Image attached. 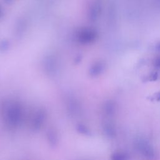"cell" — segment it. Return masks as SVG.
<instances>
[{
	"label": "cell",
	"instance_id": "cell-1",
	"mask_svg": "<svg viewBox=\"0 0 160 160\" xmlns=\"http://www.w3.org/2000/svg\"><path fill=\"white\" fill-rule=\"evenodd\" d=\"M137 148L144 156L151 158L154 156V151L150 144L144 140H139L137 142Z\"/></svg>",
	"mask_w": 160,
	"mask_h": 160
},
{
	"label": "cell",
	"instance_id": "cell-2",
	"mask_svg": "<svg viewBox=\"0 0 160 160\" xmlns=\"http://www.w3.org/2000/svg\"><path fill=\"white\" fill-rule=\"evenodd\" d=\"M129 155L124 152H116L112 154L111 160H128Z\"/></svg>",
	"mask_w": 160,
	"mask_h": 160
},
{
	"label": "cell",
	"instance_id": "cell-3",
	"mask_svg": "<svg viewBox=\"0 0 160 160\" xmlns=\"http://www.w3.org/2000/svg\"><path fill=\"white\" fill-rule=\"evenodd\" d=\"M149 99L151 101H160V91L153 94L149 97Z\"/></svg>",
	"mask_w": 160,
	"mask_h": 160
},
{
	"label": "cell",
	"instance_id": "cell-4",
	"mask_svg": "<svg viewBox=\"0 0 160 160\" xmlns=\"http://www.w3.org/2000/svg\"><path fill=\"white\" fill-rule=\"evenodd\" d=\"M154 66L157 68H160V56L156 58L153 62Z\"/></svg>",
	"mask_w": 160,
	"mask_h": 160
},
{
	"label": "cell",
	"instance_id": "cell-5",
	"mask_svg": "<svg viewBox=\"0 0 160 160\" xmlns=\"http://www.w3.org/2000/svg\"><path fill=\"white\" fill-rule=\"evenodd\" d=\"M156 49L159 51H160V43L158 44L157 46H156Z\"/></svg>",
	"mask_w": 160,
	"mask_h": 160
}]
</instances>
